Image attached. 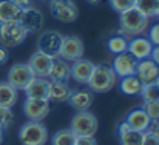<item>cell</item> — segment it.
Listing matches in <instances>:
<instances>
[{"label": "cell", "mask_w": 159, "mask_h": 145, "mask_svg": "<svg viewBox=\"0 0 159 145\" xmlns=\"http://www.w3.org/2000/svg\"><path fill=\"white\" fill-rule=\"evenodd\" d=\"M152 49H153V43L145 36H138V37L130 39L128 47H127V51L138 60L148 59L150 54H152Z\"/></svg>", "instance_id": "obj_15"}, {"label": "cell", "mask_w": 159, "mask_h": 145, "mask_svg": "<svg viewBox=\"0 0 159 145\" xmlns=\"http://www.w3.org/2000/svg\"><path fill=\"white\" fill-rule=\"evenodd\" d=\"M120 91L127 96H138L141 94L142 88H144V84L139 80V77L136 74L133 76H125V77H120Z\"/></svg>", "instance_id": "obj_23"}, {"label": "cell", "mask_w": 159, "mask_h": 145, "mask_svg": "<svg viewBox=\"0 0 159 145\" xmlns=\"http://www.w3.org/2000/svg\"><path fill=\"white\" fill-rule=\"evenodd\" d=\"M33 77H36V76L33 74L28 63H14L8 71V80L6 82L19 91V90H25V87L30 84V80Z\"/></svg>", "instance_id": "obj_9"}, {"label": "cell", "mask_w": 159, "mask_h": 145, "mask_svg": "<svg viewBox=\"0 0 159 145\" xmlns=\"http://www.w3.org/2000/svg\"><path fill=\"white\" fill-rule=\"evenodd\" d=\"M156 2L158 0H134V6L138 9H141L144 14H147L148 17L155 16V8H156Z\"/></svg>", "instance_id": "obj_28"}, {"label": "cell", "mask_w": 159, "mask_h": 145, "mask_svg": "<svg viewBox=\"0 0 159 145\" xmlns=\"http://www.w3.org/2000/svg\"><path fill=\"white\" fill-rule=\"evenodd\" d=\"M148 40L155 45H159V22L153 23L150 28H148Z\"/></svg>", "instance_id": "obj_33"}, {"label": "cell", "mask_w": 159, "mask_h": 145, "mask_svg": "<svg viewBox=\"0 0 159 145\" xmlns=\"http://www.w3.org/2000/svg\"><path fill=\"white\" fill-rule=\"evenodd\" d=\"M153 17H158L159 19V0L156 2V8H155V16Z\"/></svg>", "instance_id": "obj_41"}, {"label": "cell", "mask_w": 159, "mask_h": 145, "mask_svg": "<svg viewBox=\"0 0 159 145\" xmlns=\"http://www.w3.org/2000/svg\"><path fill=\"white\" fill-rule=\"evenodd\" d=\"M62 39H63V36L59 31L48 29L40 34V37L37 40V51L50 56L51 59H56V57H59V52H60Z\"/></svg>", "instance_id": "obj_8"}, {"label": "cell", "mask_w": 159, "mask_h": 145, "mask_svg": "<svg viewBox=\"0 0 159 145\" xmlns=\"http://www.w3.org/2000/svg\"><path fill=\"white\" fill-rule=\"evenodd\" d=\"M19 99V91L8 82H0V106L12 108Z\"/></svg>", "instance_id": "obj_24"}, {"label": "cell", "mask_w": 159, "mask_h": 145, "mask_svg": "<svg viewBox=\"0 0 159 145\" xmlns=\"http://www.w3.org/2000/svg\"><path fill=\"white\" fill-rule=\"evenodd\" d=\"M127 47H128V39L124 37L122 34H114V36H111L107 40V48H108L110 52H113L114 56L119 54V52L127 51Z\"/></svg>", "instance_id": "obj_25"}, {"label": "cell", "mask_w": 159, "mask_h": 145, "mask_svg": "<svg viewBox=\"0 0 159 145\" xmlns=\"http://www.w3.org/2000/svg\"><path fill=\"white\" fill-rule=\"evenodd\" d=\"M134 5V0H110V6L113 8V11H116L117 14L131 8Z\"/></svg>", "instance_id": "obj_32"}, {"label": "cell", "mask_w": 159, "mask_h": 145, "mask_svg": "<svg viewBox=\"0 0 159 145\" xmlns=\"http://www.w3.org/2000/svg\"><path fill=\"white\" fill-rule=\"evenodd\" d=\"M12 122H14V113H12V110L11 108L0 106V125L3 128H8V127L12 125Z\"/></svg>", "instance_id": "obj_31"}, {"label": "cell", "mask_w": 159, "mask_h": 145, "mask_svg": "<svg viewBox=\"0 0 159 145\" xmlns=\"http://www.w3.org/2000/svg\"><path fill=\"white\" fill-rule=\"evenodd\" d=\"M76 134L68 128V130H59L53 136L51 145H74L76 142Z\"/></svg>", "instance_id": "obj_26"}, {"label": "cell", "mask_w": 159, "mask_h": 145, "mask_svg": "<svg viewBox=\"0 0 159 145\" xmlns=\"http://www.w3.org/2000/svg\"><path fill=\"white\" fill-rule=\"evenodd\" d=\"M147 131L153 133L155 136H158L159 138V119L158 120H152V122H150V127H148V130H147Z\"/></svg>", "instance_id": "obj_37"}, {"label": "cell", "mask_w": 159, "mask_h": 145, "mask_svg": "<svg viewBox=\"0 0 159 145\" xmlns=\"http://www.w3.org/2000/svg\"><path fill=\"white\" fill-rule=\"evenodd\" d=\"M116 84H117V76L113 71V68L105 63H99V65H94V70L87 85L91 93L104 94V93L111 91Z\"/></svg>", "instance_id": "obj_2"}, {"label": "cell", "mask_w": 159, "mask_h": 145, "mask_svg": "<svg viewBox=\"0 0 159 145\" xmlns=\"http://www.w3.org/2000/svg\"><path fill=\"white\" fill-rule=\"evenodd\" d=\"M150 59L159 66V45H155L152 49V54H150Z\"/></svg>", "instance_id": "obj_38"}, {"label": "cell", "mask_w": 159, "mask_h": 145, "mask_svg": "<svg viewBox=\"0 0 159 145\" xmlns=\"http://www.w3.org/2000/svg\"><path fill=\"white\" fill-rule=\"evenodd\" d=\"M50 12L62 23H73L79 17V8L74 0H50Z\"/></svg>", "instance_id": "obj_6"}, {"label": "cell", "mask_w": 159, "mask_h": 145, "mask_svg": "<svg viewBox=\"0 0 159 145\" xmlns=\"http://www.w3.org/2000/svg\"><path fill=\"white\" fill-rule=\"evenodd\" d=\"M142 145H159V138L150 131H145L142 138Z\"/></svg>", "instance_id": "obj_34"}, {"label": "cell", "mask_w": 159, "mask_h": 145, "mask_svg": "<svg viewBox=\"0 0 159 145\" xmlns=\"http://www.w3.org/2000/svg\"><path fill=\"white\" fill-rule=\"evenodd\" d=\"M124 120L128 124V127H130L131 130L141 131V133H145V131L148 130V127H150V122H152L150 117L147 116V113H145L142 108H134V110H131Z\"/></svg>", "instance_id": "obj_18"}, {"label": "cell", "mask_w": 159, "mask_h": 145, "mask_svg": "<svg viewBox=\"0 0 159 145\" xmlns=\"http://www.w3.org/2000/svg\"><path fill=\"white\" fill-rule=\"evenodd\" d=\"M28 66L31 68L33 74L36 77H48V73H50V68H51V63H53V59L40 51H36L30 60L26 62Z\"/></svg>", "instance_id": "obj_16"}, {"label": "cell", "mask_w": 159, "mask_h": 145, "mask_svg": "<svg viewBox=\"0 0 159 145\" xmlns=\"http://www.w3.org/2000/svg\"><path fill=\"white\" fill-rule=\"evenodd\" d=\"M28 33L20 22H6L0 23V45L5 48H16L22 45Z\"/></svg>", "instance_id": "obj_4"}, {"label": "cell", "mask_w": 159, "mask_h": 145, "mask_svg": "<svg viewBox=\"0 0 159 145\" xmlns=\"http://www.w3.org/2000/svg\"><path fill=\"white\" fill-rule=\"evenodd\" d=\"M74 145H98L94 136H79L76 138V142Z\"/></svg>", "instance_id": "obj_35"}, {"label": "cell", "mask_w": 159, "mask_h": 145, "mask_svg": "<svg viewBox=\"0 0 159 145\" xmlns=\"http://www.w3.org/2000/svg\"><path fill=\"white\" fill-rule=\"evenodd\" d=\"M139 80L144 85H153L156 84L159 77V66L148 57V59H142L138 60V66H136V73H134Z\"/></svg>", "instance_id": "obj_13"}, {"label": "cell", "mask_w": 159, "mask_h": 145, "mask_svg": "<svg viewBox=\"0 0 159 145\" xmlns=\"http://www.w3.org/2000/svg\"><path fill=\"white\" fill-rule=\"evenodd\" d=\"M19 22L22 23V26L26 29L28 34L37 33L43 26V14L37 8L28 6V8H23L22 9V16H20V20Z\"/></svg>", "instance_id": "obj_12"}, {"label": "cell", "mask_w": 159, "mask_h": 145, "mask_svg": "<svg viewBox=\"0 0 159 145\" xmlns=\"http://www.w3.org/2000/svg\"><path fill=\"white\" fill-rule=\"evenodd\" d=\"M99 128V122L93 113L88 111H77L71 122H70V130L79 138V136H94Z\"/></svg>", "instance_id": "obj_5"}, {"label": "cell", "mask_w": 159, "mask_h": 145, "mask_svg": "<svg viewBox=\"0 0 159 145\" xmlns=\"http://www.w3.org/2000/svg\"><path fill=\"white\" fill-rule=\"evenodd\" d=\"M142 138H144V133L128 130L119 134V142L120 145H142Z\"/></svg>", "instance_id": "obj_27"}, {"label": "cell", "mask_w": 159, "mask_h": 145, "mask_svg": "<svg viewBox=\"0 0 159 145\" xmlns=\"http://www.w3.org/2000/svg\"><path fill=\"white\" fill-rule=\"evenodd\" d=\"M150 26V17L138 9L134 5L122 12H119V29L117 34H122L127 39L144 36Z\"/></svg>", "instance_id": "obj_1"}, {"label": "cell", "mask_w": 159, "mask_h": 145, "mask_svg": "<svg viewBox=\"0 0 159 145\" xmlns=\"http://www.w3.org/2000/svg\"><path fill=\"white\" fill-rule=\"evenodd\" d=\"M94 70V63L88 59H79L76 62H73L70 65V71H71V79L80 85H87L90 80V76Z\"/></svg>", "instance_id": "obj_14"}, {"label": "cell", "mask_w": 159, "mask_h": 145, "mask_svg": "<svg viewBox=\"0 0 159 145\" xmlns=\"http://www.w3.org/2000/svg\"><path fill=\"white\" fill-rule=\"evenodd\" d=\"M84 49L85 47H84L82 39H79L77 36H63L59 57L66 60L68 63H73L84 57V52H85Z\"/></svg>", "instance_id": "obj_7"}, {"label": "cell", "mask_w": 159, "mask_h": 145, "mask_svg": "<svg viewBox=\"0 0 159 145\" xmlns=\"http://www.w3.org/2000/svg\"><path fill=\"white\" fill-rule=\"evenodd\" d=\"M8 59H9V51H8V48H5V47L0 45V65L6 63Z\"/></svg>", "instance_id": "obj_36"}, {"label": "cell", "mask_w": 159, "mask_h": 145, "mask_svg": "<svg viewBox=\"0 0 159 145\" xmlns=\"http://www.w3.org/2000/svg\"><path fill=\"white\" fill-rule=\"evenodd\" d=\"M128 130H131L130 127H128V124L125 122V120H122L120 124H119V127H117V133L120 134V133H125V131H128Z\"/></svg>", "instance_id": "obj_40"}, {"label": "cell", "mask_w": 159, "mask_h": 145, "mask_svg": "<svg viewBox=\"0 0 159 145\" xmlns=\"http://www.w3.org/2000/svg\"><path fill=\"white\" fill-rule=\"evenodd\" d=\"M22 16V8H19L12 0H0V23L19 22Z\"/></svg>", "instance_id": "obj_21"}, {"label": "cell", "mask_w": 159, "mask_h": 145, "mask_svg": "<svg viewBox=\"0 0 159 145\" xmlns=\"http://www.w3.org/2000/svg\"><path fill=\"white\" fill-rule=\"evenodd\" d=\"M3 142V133H0V144Z\"/></svg>", "instance_id": "obj_43"}, {"label": "cell", "mask_w": 159, "mask_h": 145, "mask_svg": "<svg viewBox=\"0 0 159 145\" xmlns=\"http://www.w3.org/2000/svg\"><path fill=\"white\" fill-rule=\"evenodd\" d=\"M12 2H14L19 8H22V9H23V8L31 6V2H33V0H12Z\"/></svg>", "instance_id": "obj_39"}, {"label": "cell", "mask_w": 159, "mask_h": 145, "mask_svg": "<svg viewBox=\"0 0 159 145\" xmlns=\"http://www.w3.org/2000/svg\"><path fill=\"white\" fill-rule=\"evenodd\" d=\"M73 90L68 87L66 82H51L50 80V91H48V100L53 102H66L71 96Z\"/></svg>", "instance_id": "obj_22"}, {"label": "cell", "mask_w": 159, "mask_h": 145, "mask_svg": "<svg viewBox=\"0 0 159 145\" xmlns=\"http://www.w3.org/2000/svg\"><path fill=\"white\" fill-rule=\"evenodd\" d=\"M94 96L91 91L88 90H76L71 93V96L68 97L66 102H70V105L76 110V111H88L90 106L93 105Z\"/></svg>", "instance_id": "obj_20"}, {"label": "cell", "mask_w": 159, "mask_h": 145, "mask_svg": "<svg viewBox=\"0 0 159 145\" xmlns=\"http://www.w3.org/2000/svg\"><path fill=\"white\" fill-rule=\"evenodd\" d=\"M141 108L147 113L150 120H158L159 119V100H147V102H144V105Z\"/></svg>", "instance_id": "obj_29"}, {"label": "cell", "mask_w": 159, "mask_h": 145, "mask_svg": "<svg viewBox=\"0 0 159 145\" xmlns=\"http://www.w3.org/2000/svg\"><path fill=\"white\" fill-rule=\"evenodd\" d=\"M25 94L26 97L33 99H48L50 91V80L47 77H33L30 84L25 87Z\"/></svg>", "instance_id": "obj_17"}, {"label": "cell", "mask_w": 159, "mask_h": 145, "mask_svg": "<svg viewBox=\"0 0 159 145\" xmlns=\"http://www.w3.org/2000/svg\"><path fill=\"white\" fill-rule=\"evenodd\" d=\"M136 66H138V59H134L128 51L116 54L113 59V63H111V68L117 77L133 76L136 73Z\"/></svg>", "instance_id": "obj_11"}, {"label": "cell", "mask_w": 159, "mask_h": 145, "mask_svg": "<svg viewBox=\"0 0 159 145\" xmlns=\"http://www.w3.org/2000/svg\"><path fill=\"white\" fill-rule=\"evenodd\" d=\"M23 113L30 120L42 122L50 113V100L48 99L26 97V100L23 103Z\"/></svg>", "instance_id": "obj_10"}, {"label": "cell", "mask_w": 159, "mask_h": 145, "mask_svg": "<svg viewBox=\"0 0 159 145\" xmlns=\"http://www.w3.org/2000/svg\"><path fill=\"white\" fill-rule=\"evenodd\" d=\"M141 96L144 99V102H147V100H159V87L156 84L144 85V88L141 91Z\"/></svg>", "instance_id": "obj_30"}, {"label": "cell", "mask_w": 159, "mask_h": 145, "mask_svg": "<svg viewBox=\"0 0 159 145\" xmlns=\"http://www.w3.org/2000/svg\"><path fill=\"white\" fill-rule=\"evenodd\" d=\"M85 2H88L90 5H99V3L104 2V0H85Z\"/></svg>", "instance_id": "obj_42"}, {"label": "cell", "mask_w": 159, "mask_h": 145, "mask_svg": "<svg viewBox=\"0 0 159 145\" xmlns=\"http://www.w3.org/2000/svg\"><path fill=\"white\" fill-rule=\"evenodd\" d=\"M71 77V71H70V63L60 57L53 59L50 73H48V80L51 82H68Z\"/></svg>", "instance_id": "obj_19"}, {"label": "cell", "mask_w": 159, "mask_h": 145, "mask_svg": "<svg viewBox=\"0 0 159 145\" xmlns=\"http://www.w3.org/2000/svg\"><path fill=\"white\" fill-rule=\"evenodd\" d=\"M19 141L22 145H45L48 141V130L42 122L28 120L19 130Z\"/></svg>", "instance_id": "obj_3"}]
</instances>
